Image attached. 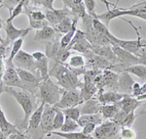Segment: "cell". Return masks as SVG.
Returning a JSON list of instances; mask_svg holds the SVG:
<instances>
[{
	"label": "cell",
	"mask_w": 146,
	"mask_h": 139,
	"mask_svg": "<svg viewBox=\"0 0 146 139\" xmlns=\"http://www.w3.org/2000/svg\"><path fill=\"white\" fill-rule=\"evenodd\" d=\"M54 107V106H53ZM55 108V107H54ZM56 110V115H55V118H54V124H53V130L52 131H58L62 126H63L64 124V121H65V117L63 115L62 111L58 109V108H55Z\"/></svg>",
	"instance_id": "cell-33"
},
{
	"label": "cell",
	"mask_w": 146,
	"mask_h": 139,
	"mask_svg": "<svg viewBox=\"0 0 146 139\" xmlns=\"http://www.w3.org/2000/svg\"><path fill=\"white\" fill-rule=\"evenodd\" d=\"M63 92V89L55 83L50 77L42 81L40 85L34 93L36 99H39L40 103L45 105L55 106L60 101V96Z\"/></svg>",
	"instance_id": "cell-3"
},
{
	"label": "cell",
	"mask_w": 146,
	"mask_h": 139,
	"mask_svg": "<svg viewBox=\"0 0 146 139\" xmlns=\"http://www.w3.org/2000/svg\"><path fill=\"white\" fill-rule=\"evenodd\" d=\"M45 104L44 103H40L38 107L36 108V110L33 112V114L31 115V117L29 118L28 121V126L27 129L25 130V133H29L31 131H36L37 128L40 126V122H41V118L42 114H43V109Z\"/></svg>",
	"instance_id": "cell-22"
},
{
	"label": "cell",
	"mask_w": 146,
	"mask_h": 139,
	"mask_svg": "<svg viewBox=\"0 0 146 139\" xmlns=\"http://www.w3.org/2000/svg\"><path fill=\"white\" fill-rule=\"evenodd\" d=\"M23 41H25V37H21V38L17 39L12 43V47H11V51H10V55H9L8 59L6 60V63H9V64H13V60L14 58L16 57V55L21 51V48H22Z\"/></svg>",
	"instance_id": "cell-32"
},
{
	"label": "cell",
	"mask_w": 146,
	"mask_h": 139,
	"mask_svg": "<svg viewBox=\"0 0 146 139\" xmlns=\"http://www.w3.org/2000/svg\"><path fill=\"white\" fill-rule=\"evenodd\" d=\"M79 91H80V96H81L83 102L95 98V95L98 92V88L96 87L94 81H84V82L82 83V86L80 87Z\"/></svg>",
	"instance_id": "cell-24"
},
{
	"label": "cell",
	"mask_w": 146,
	"mask_h": 139,
	"mask_svg": "<svg viewBox=\"0 0 146 139\" xmlns=\"http://www.w3.org/2000/svg\"><path fill=\"white\" fill-rule=\"evenodd\" d=\"M136 99H137L138 101H141V100H146V93L141 94V95L138 96V97L136 98Z\"/></svg>",
	"instance_id": "cell-51"
},
{
	"label": "cell",
	"mask_w": 146,
	"mask_h": 139,
	"mask_svg": "<svg viewBox=\"0 0 146 139\" xmlns=\"http://www.w3.org/2000/svg\"><path fill=\"white\" fill-rule=\"evenodd\" d=\"M125 72L129 73V74H133L136 75L137 77H139L141 81H146V66L144 65H133L131 66V67L127 68L125 70Z\"/></svg>",
	"instance_id": "cell-31"
},
{
	"label": "cell",
	"mask_w": 146,
	"mask_h": 139,
	"mask_svg": "<svg viewBox=\"0 0 146 139\" xmlns=\"http://www.w3.org/2000/svg\"><path fill=\"white\" fill-rule=\"evenodd\" d=\"M119 105L120 110L123 111L126 115H129V113L135 112L139 107L141 105V101H138L136 98L131 95H124L123 99L119 102Z\"/></svg>",
	"instance_id": "cell-21"
},
{
	"label": "cell",
	"mask_w": 146,
	"mask_h": 139,
	"mask_svg": "<svg viewBox=\"0 0 146 139\" xmlns=\"http://www.w3.org/2000/svg\"><path fill=\"white\" fill-rule=\"evenodd\" d=\"M101 122H103V118L100 114H96V115H84L79 118V120L77 121L79 128H84L85 126L89 124H100Z\"/></svg>",
	"instance_id": "cell-27"
},
{
	"label": "cell",
	"mask_w": 146,
	"mask_h": 139,
	"mask_svg": "<svg viewBox=\"0 0 146 139\" xmlns=\"http://www.w3.org/2000/svg\"><path fill=\"white\" fill-rule=\"evenodd\" d=\"M6 139H28L25 134L23 132L21 133H13L11 135H9L8 137H6Z\"/></svg>",
	"instance_id": "cell-48"
},
{
	"label": "cell",
	"mask_w": 146,
	"mask_h": 139,
	"mask_svg": "<svg viewBox=\"0 0 146 139\" xmlns=\"http://www.w3.org/2000/svg\"><path fill=\"white\" fill-rule=\"evenodd\" d=\"M5 69H6V64L4 59H0V81H2V77H3V75L5 73Z\"/></svg>",
	"instance_id": "cell-49"
},
{
	"label": "cell",
	"mask_w": 146,
	"mask_h": 139,
	"mask_svg": "<svg viewBox=\"0 0 146 139\" xmlns=\"http://www.w3.org/2000/svg\"><path fill=\"white\" fill-rule=\"evenodd\" d=\"M121 126L108 120L101 122L98 126H96L93 133L94 139H114L119 135Z\"/></svg>",
	"instance_id": "cell-5"
},
{
	"label": "cell",
	"mask_w": 146,
	"mask_h": 139,
	"mask_svg": "<svg viewBox=\"0 0 146 139\" xmlns=\"http://www.w3.org/2000/svg\"><path fill=\"white\" fill-rule=\"evenodd\" d=\"M139 114H146V106H145V107H143V109L140 111Z\"/></svg>",
	"instance_id": "cell-53"
},
{
	"label": "cell",
	"mask_w": 146,
	"mask_h": 139,
	"mask_svg": "<svg viewBox=\"0 0 146 139\" xmlns=\"http://www.w3.org/2000/svg\"><path fill=\"white\" fill-rule=\"evenodd\" d=\"M63 115H64L65 118L67 119H70L72 121H75L77 122L79 120V118L81 117V114H80V110H79V107H72V108H68V109H64V110H62Z\"/></svg>",
	"instance_id": "cell-36"
},
{
	"label": "cell",
	"mask_w": 146,
	"mask_h": 139,
	"mask_svg": "<svg viewBox=\"0 0 146 139\" xmlns=\"http://www.w3.org/2000/svg\"><path fill=\"white\" fill-rule=\"evenodd\" d=\"M49 77L56 79V84L64 90H76L82 86L78 75L73 73L67 65L56 62L52 70L49 72Z\"/></svg>",
	"instance_id": "cell-2"
},
{
	"label": "cell",
	"mask_w": 146,
	"mask_h": 139,
	"mask_svg": "<svg viewBox=\"0 0 146 139\" xmlns=\"http://www.w3.org/2000/svg\"><path fill=\"white\" fill-rule=\"evenodd\" d=\"M78 128H79V126H78V124H77V122L65 118L64 124H63L62 128L58 131H60V132H73V131L77 130Z\"/></svg>",
	"instance_id": "cell-37"
},
{
	"label": "cell",
	"mask_w": 146,
	"mask_h": 139,
	"mask_svg": "<svg viewBox=\"0 0 146 139\" xmlns=\"http://www.w3.org/2000/svg\"><path fill=\"white\" fill-rule=\"evenodd\" d=\"M135 56L138 59H139L140 65L146 66V47H144V48H142V49H140V50L138 51V53L136 54Z\"/></svg>",
	"instance_id": "cell-45"
},
{
	"label": "cell",
	"mask_w": 146,
	"mask_h": 139,
	"mask_svg": "<svg viewBox=\"0 0 146 139\" xmlns=\"http://www.w3.org/2000/svg\"><path fill=\"white\" fill-rule=\"evenodd\" d=\"M9 44H7L5 41L0 43V59H4L7 53V49L9 48Z\"/></svg>",
	"instance_id": "cell-47"
},
{
	"label": "cell",
	"mask_w": 146,
	"mask_h": 139,
	"mask_svg": "<svg viewBox=\"0 0 146 139\" xmlns=\"http://www.w3.org/2000/svg\"><path fill=\"white\" fill-rule=\"evenodd\" d=\"M56 135L58 137L65 139H94L93 136L85 135L82 131H73V132H60V131H51L48 135Z\"/></svg>",
	"instance_id": "cell-29"
},
{
	"label": "cell",
	"mask_w": 146,
	"mask_h": 139,
	"mask_svg": "<svg viewBox=\"0 0 146 139\" xmlns=\"http://www.w3.org/2000/svg\"><path fill=\"white\" fill-rule=\"evenodd\" d=\"M34 41H47L53 42L56 40V32L54 28L50 26L42 28L41 30H36L34 35Z\"/></svg>",
	"instance_id": "cell-20"
},
{
	"label": "cell",
	"mask_w": 146,
	"mask_h": 139,
	"mask_svg": "<svg viewBox=\"0 0 146 139\" xmlns=\"http://www.w3.org/2000/svg\"><path fill=\"white\" fill-rule=\"evenodd\" d=\"M2 2H3V1H1V0H0V5H1V4H2Z\"/></svg>",
	"instance_id": "cell-54"
},
{
	"label": "cell",
	"mask_w": 146,
	"mask_h": 139,
	"mask_svg": "<svg viewBox=\"0 0 146 139\" xmlns=\"http://www.w3.org/2000/svg\"><path fill=\"white\" fill-rule=\"evenodd\" d=\"M78 20H79V18H77V17H73L72 18V27H71V29H70L69 32H66V34L63 35L62 38L60 39V46L62 47V49H66L68 47V45L70 44V42H71V40L73 39V37H74L75 32H76L77 29H78V28H77Z\"/></svg>",
	"instance_id": "cell-26"
},
{
	"label": "cell",
	"mask_w": 146,
	"mask_h": 139,
	"mask_svg": "<svg viewBox=\"0 0 146 139\" xmlns=\"http://www.w3.org/2000/svg\"><path fill=\"white\" fill-rule=\"evenodd\" d=\"M25 1H23V0H21V1H19L18 3H17V5H16L10 11V16L7 18L6 22H13L14 19H16V18L18 17V16H20L21 14L23 13V6H25Z\"/></svg>",
	"instance_id": "cell-35"
},
{
	"label": "cell",
	"mask_w": 146,
	"mask_h": 139,
	"mask_svg": "<svg viewBox=\"0 0 146 139\" xmlns=\"http://www.w3.org/2000/svg\"><path fill=\"white\" fill-rule=\"evenodd\" d=\"M107 8H108V10L106 12H104V13H102V14H98V16H96L98 20H100L101 23H104L105 27L109 25V23L111 22L113 19L125 16V8L115 7L112 10H110L108 6H107Z\"/></svg>",
	"instance_id": "cell-19"
},
{
	"label": "cell",
	"mask_w": 146,
	"mask_h": 139,
	"mask_svg": "<svg viewBox=\"0 0 146 139\" xmlns=\"http://www.w3.org/2000/svg\"><path fill=\"white\" fill-rule=\"evenodd\" d=\"M135 118H136V116H135V112L129 113V114L127 115V117L125 118V120L123 121V124H122V126H124V128H131V126H133V122H135Z\"/></svg>",
	"instance_id": "cell-42"
},
{
	"label": "cell",
	"mask_w": 146,
	"mask_h": 139,
	"mask_svg": "<svg viewBox=\"0 0 146 139\" xmlns=\"http://www.w3.org/2000/svg\"><path fill=\"white\" fill-rule=\"evenodd\" d=\"M101 106L102 105L98 102V99L93 98V99H90V100H88V101H85V102H83L81 105L78 106V107H79L81 116H84V115L100 114Z\"/></svg>",
	"instance_id": "cell-16"
},
{
	"label": "cell",
	"mask_w": 146,
	"mask_h": 139,
	"mask_svg": "<svg viewBox=\"0 0 146 139\" xmlns=\"http://www.w3.org/2000/svg\"><path fill=\"white\" fill-rule=\"evenodd\" d=\"M120 110L119 103L112 105H102L100 109V115L102 116L103 120H112L116 116V114Z\"/></svg>",
	"instance_id": "cell-28"
},
{
	"label": "cell",
	"mask_w": 146,
	"mask_h": 139,
	"mask_svg": "<svg viewBox=\"0 0 146 139\" xmlns=\"http://www.w3.org/2000/svg\"><path fill=\"white\" fill-rule=\"evenodd\" d=\"M85 56H86V59L88 60V66H90L91 69H96L100 71L112 70L113 64L108 62L104 58L96 55L92 50L85 53Z\"/></svg>",
	"instance_id": "cell-12"
},
{
	"label": "cell",
	"mask_w": 146,
	"mask_h": 139,
	"mask_svg": "<svg viewBox=\"0 0 146 139\" xmlns=\"http://www.w3.org/2000/svg\"><path fill=\"white\" fill-rule=\"evenodd\" d=\"M141 95V86L139 83L135 82L133 86V92H131V96L135 98H137L138 96Z\"/></svg>",
	"instance_id": "cell-46"
},
{
	"label": "cell",
	"mask_w": 146,
	"mask_h": 139,
	"mask_svg": "<svg viewBox=\"0 0 146 139\" xmlns=\"http://www.w3.org/2000/svg\"><path fill=\"white\" fill-rule=\"evenodd\" d=\"M119 136H120V139H135L136 134L135 132V130L131 129V128H124V126H121Z\"/></svg>",
	"instance_id": "cell-40"
},
{
	"label": "cell",
	"mask_w": 146,
	"mask_h": 139,
	"mask_svg": "<svg viewBox=\"0 0 146 139\" xmlns=\"http://www.w3.org/2000/svg\"><path fill=\"white\" fill-rule=\"evenodd\" d=\"M96 128V124H89L87 126H85L84 128H82V132H83L85 135H88V136H93V133L95 131V129Z\"/></svg>",
	"instance_id": "cell-44"
},
{
	"label": "cell",
	"mask_w": 146,
	"mask_h": 139,
	"mask_svg": "<svg viewBox=\"0 0 146 139\" xmlns=\"http://www.w3.org/2000/svg\"><path fill=\"white\" fill-rule=\"evenodd\" d=\"M111 48L114 54L116 55L118 63L123 66L124 70H126L127 68L131 67V66L140 64L139 59L136 57L135 55H133V54L129 53L128 51L124 50V49L120 48L118 46H111Z\"/></svg>",
	"instance_id": "cell-9"
},
{
	"label": "cell",
	"mask_w": 146,
	"mask_h": 139,
	"mask_svg": "<svg viewBox=\"0 0 146 139\" xmlns=\"http://www.w3.org/2000/svg\"><path fill=\"white\" fill-rule=\"evenodd\" d=\"M128 10H136L139 13H142V14H145L146 15V1H142L140 3H137L135 5H133L129 8H127Z\"/></svg>",
	"instance_id": "cell-43"
},
{
	"label": "cell",
	"mask_w": 146,
	"mask_h": 139,
	"mask_svg": "<svg viewBox=\"0 0 146 139\" xmlns=\"http://www.w3.org/2000/svg\"><path fill=\"white\" fill-rule=\"evenodd\" d=\"M125 21H127L129 25L133 26V28H135L136 34H137V36H138L137 39H135V40H124V39L117 38V37L114 36L112 34L108 36V39H109L110 44H111L112 46H118L120 48H122V49H124V50L128 51L129 53L133 54V55H136L140 49L146 47V39H143L142 37L140 36L138 29L133 25V23H131L128 20H125Z\"/></svg>",
	"instance_id": "cell-4"
},
{
	"label": "cell",
	"mask_w": 146,
	"mask_h": 139,
	"mask_svg": "<svg viewBox=\"0 0 146 139\" xmlns=\"http://www.w3.org/2000/svg\"><path fill=\"white\" fill-rule=\"evenodd\" d=\"M3 89H4L3 82H2V81H0V96H1V93L3 92Z\"/></svg>",
	"instance_id": "cell-52"
},
{
	"label": "cell",
	"mask_w": 146,
	"mask_h": 139,
	"mask_svg": "<svg viewBox=\"0 0 146 139\" xmlns=\"http://www.w3.org/2000/svg\"><path fill=\"white\" fill-rule=\"evenodd\" d=\"M4 30L6 32V38L4 39V41L10 45L11 43H13L17 39L21 38V37H25L30 32V28L17 29L13 25V22H6L5 25H4Z\"/></svg>",
	"instance_id": "cell-10"
},
{
	"label": "cell",
	"mask_w": 146,
	"mask_h": 139,
	"mask_svg": "<svg viewBox=\"0 0 146 139\" xmlns=\"http://www.w3.org/2000/svg\"><path fill=\"white\" fill-rule=\"evenodd\" d=\"M62 2L65 7L70 11L73 17L83 18L87 14L84 1H82V0H63Z\"/></svg>",
	"instance_id": "cell-15"
},
{
	"label": "cell",
	"mask_w": 146,
	"mask_h": 139,
	"mask_svg": "<svg viewBox=\"0 0 146 139\" xmlns=\"http://www.w3.org/2000/svg\"><path fill=\"white\" fill-rule=\"evenodd\" d=\"M36 63L37 71H38L39 77L42 79H46L49 77V58L44 53L36 51L31 54Z\"/></svg>",
	"instance_id": "cell-14"
},
{
	"label": "cell",
	"mask_w": 146,
	"mask_h": 139,
	"mask_svg": "<svg viewBox=\"0 0 146 139\" xmlns=\"http://www.w3.org/2000/svg\"><path fill=\"white\" fill-rule=\"evenodd\" d=\"M45 18L47 23H50L51 25L56 26L60 22V19L58 17V14L56 13V9H52V10H46L45 11Z\"/></svg>",
	"instance_id": "cell-39"
},
{
	"label": "cell",
	"mask_w": 146,
	"mask_h": 139,
	"mask_svg": "<svg viewBox=\"0 0 146 139\" xmlns=\"http://www.w3.org/2000/svg\"><path fill=\"white\" fill-rule=\"evenodd\" d=\"M82 103H83V100L80 96V91L78 89L76 90H64L63 89L60 101L54 107L60 110H64L68 109V108L77 107Z\"/></svg>",
	"instance_id": "cell-6"
},
{
	"label": "cell",
	"mask_w": 146,
	"mask_h": 139,
	"mask_svg": "<svg viewBox=\"0 0 146 139\" xmlns=\"http://www.w3.org/2000/svg\"><path fill=\"white\" fill-rule=\"evenodd\" d=\"M103 79H104V90L106 91H116L117 92V84H118V73L113 71L106 70L102 71Z\"/></svg>",
	"instance_id": "cell-25"
},
{
	"label": "cell",
	"mask_w": 146,
	"mask_h": 139,
	"mask_svg": "<svg viewBox=\"0 0 146 139\" xmlns=\"http://www.w3.org/2000/svg\"><path fill=\"white\" fill-rule=\"evenodd\" d=\"M92 45H93V44H92ZM92 51H93L95 54H96V55L104 58L105 60H107L108 62H110L113 65L118 64V60H117L116 55H115L114 52H113V50L110 45H103V46L93 45Z\"/></svg>",
	"instance_id": "cell-18"
},
{
	"label": "cell",
	"mask_w": 146,
	"mask_h": 139,
	"mask_svg": "<svg viewBox=\"0 0 146 139\" xmlns=\"http://www.w3.org/2000/svg\"><path fill=\"white\" fill-rule=\"evenodd\" d=\"M96 3L95 0H85L84 5L85 9H87V15L90 16L93 19H96L98 14L96 13Z\"/></svg>",
	"instance_id": "cell-38"
},
{
	"label": "cell",
	"mask_w": 146,
	"mask_h": 139,
	"mask_svg": "<svg viewBox=\"0 0 146 139\" xmlns=\"http://www.w3.org/2000/svg\"><path fill=\"white\" fill-rule=\"evenodd\" d=\"M5 64H6L5 73H4L3 77H2L3 85L7 87H14V88L27 90L25 85L23 83V81H21L20 77H19L17 69H16L14 64H9V63L6 62Z\"/></svg>",
	"instance_id": "cell-8"
},
{
	"label": "cell",
	"mask_w": 146,
	"mask_h": 139,
	"mask_svg": "<svg viewBox=\"0 0 146 139\" xmlns=\"http://www.w3.org/2000/svg\"><path fill=\"white\" fill-rule=\"evenodd\" d=\"M133 79L129 75V73L122 72L118 74V84H117V92L124 95H131L133 92Z\"/></svg>",
	"instance_id": "cell-13"
},
{
	"label": "cell",
	"mask_w": 146,
	"mask_h": 139,
	"mask_svg": "<svg viewBox=\"0 0 146 139\" xmlns=\"http://www.w3.org/2000/svg\"><path fill=\"white\" fill-rule=\"evenodd\" d=\"M68 67L70 70H82L85 69L86 61L81 55H71L68 59Z\"/></svg>",
	"instance_id": "cell-30"
},
{
	"label": "cell",
	"mask_w": 146,
	"mask_h": 139,
	"mask_svg": "<svg viewBox=\"0 0 146 139\" xmlns=\"http://www.w3.org/2000/svg\"><path fill=\"white\" fill-rule=\"evenodd\" d=\"M3 92L9 93L10 95L13 96V97L16 99V101L20 104L21 107H22L23 114H25V117H23V121L21 122V124L18 126L17 128L20 129L22 132L23 130H27V126H28L29 118L31 117L33 112L36 110V108L38 107L37 99L35 97V95L28 92L27 90L14 88V87H7V86H4Z\"/></svg>",
	"instance_id": "cell-1"
},
{
	"label": "cell",
	"mask_w": 146,
	"mask_h": 139,
	"mask_svg": "<svg viewBox=\"0 0 146 139\" xmlns=\"http://www.w3.org/2000/svg\"><path fill=\"white\" fill-rule=\"evenodd\" d=\"M55 115H56V110L53 106L50 105L44 106L43 114H42V118H41V122H40V128H41V131H43L47 135L53 130V124H54Z\"/></svg>",
	"instance_id": "cell-11"
},
{
	"label": "cell",
	"mask_w": 146,
	"mask_h": 139,
	"mask_svg": "<svg viewBox=\"0 0 146 139\" xmlns=\"http://www.w3.org/2000/svg\"><path fill=\"white\" fill-rule=\"evenodd\" d=\"M72 27V18H66L60 23H58V25L54 26V29L56 32H60V34H66L70 30Z\"/></svg>",
	"instance_id": "cell-34"
},
{
	"label": "cell",
	"mask_w": 146,
	"mask_h": 139,
	"mask_svg": "<svg viewBox=\"0 0 146 139\" xmlns=\"http://www.w3.org/2000/svg\"><path fill=\"white\" fill-rule=\"evenodd\" d=\"M124 94H121L116 91H102V92L98 93V100L101 105H112L119 103L120 101L123 99Z\"/></svg>",
	"instance_id": "cell-17"
},
{
	"label": "cell",
	"mask_w": 146,
	"mask_h": 139,
	"mask_svg": "<svg viewBox=\"0 0 146 139\" xmlns=\"http://www.w3.org/2000/svg\"><path fill=\"white\" fill-rule=\"evenodd\" d=\"M3 25H4V22H3V20H2V18L0 17V30H1L2 28H3ZM3 41H4V39H2V38H1V36H0V42L2 43Z\"/></svg>",
	"instance_id": "cell-50"
},
{
	"label": "cell",
	"mask_w": 146,
	"mask_h": 139,
	"mask_svg": "<svg viewBox=\"0 0 146 139\" xmlns=\"http://www.w3.org/2000/svg\"><path fill=\"white\" fill-rule=\"evenodd\" d=\"M0 130L4 133L6 137L13 133H21L22 131L20 130L16 124H13L6 119V116L0 106Z\"/></svg>",
	"instance_id": "cell-23"
},
{
	"label": "cell",
	"mask_w": 146,
	"mask_h": 139,
	"mask_svg": "<svg viewBox=\"0 0 146 139\" xmlns=\"http://www.w3.org/2000/svg\"><path fill=\"white\" fill-rule=\"evenodd\" d=\"M13 64L17 69L25 70L36 75H39L34 58L32 57L31 54L25 52V51L21 50L16 55V57L13 60Z\"/></svg>",
	"instance_id": "cell-7"
},
{
	"label": "cell",
	"mask_w": 146,
	"mask_h": 139,
	"mask_svg": "<svg viewBox=\"0 0 146 139\" xmlns=\"http://www.w3.org/2000/svg\"><path fill=\"white\" fill-rule=\"evenodd\" d=\"M30 4H35L33 6H42L46 9V10H52L54 9V0H39V1H29Z\"/></svg>",
	"instance_id": "cell-41"
}]
</instances>
